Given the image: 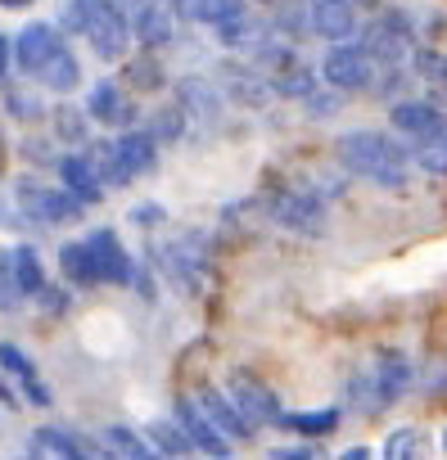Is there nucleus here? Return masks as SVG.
Segmentation results:
<instances>
[{
    "mask_svg": "<svg viewBox=\"0 0 447 460\" xmlns=\"http://www.w3.org/2000/svg\"><path fill=\"white\" fill-rule=\"evenodd\" d=\"M335 158L348 176L375 185V190H407L416 163H411V145L398 131H375V127H357L344 131L335 140Z\"/></svg>",
    "mask_w": 447,
    "mask_h": 460,
    "instance_id": "f257e3e1",
    "label": "nucleus"
},
{
    "mask_svg": "<svg viewBox=\"0 0 447 460\" xmlns=\"http://www.w3.org/2000/svg\"><path fill=\"white\" fill-rule=\"evenodd\" d=\"M59 28L91 41V50L104 64H122L131 55V14L118 5V0H64Z\"/></svg>",
    "mask_w": 447,
    "mask_h": 460,
    "instance_id": "f03ea898",
    "label": "nucleus"
},
{
    "mask_svg": "<svg viewBox=\"0 0 447 460\" xmlns=\"http://www.w3.org/2000/svg\"><path fill=\"white\" fill-rule=\"evenodd\" d=\"M321 82L335 86L339 95H393L398 64L375 59L357 37L353 41H330V50L321 59Z\"/></svg>",
    "mask_w": 447,
    "mask_h": 460,
    "instance_id": "7ed1b4c3",
    "label": "nucleus"
},
{
    "mask_svg": "<svg viewBox=\"0 0 447 460\" xmlns=\"http://www.w3.org/2000/svg\"><path fill=\"white\" fill-rule=\"evenodd\" d=\"M91 149L100 158L104 185H113V190H122L136 176H145V172L158 167V136L149 127H122V136L113 145H91Z\"/></svg>",
    "mask_w": 447,
    "mask_h": 460,
    "instance_id": "20e7f679",
    "label": "nucleus"
},
{
    "mask_svg": "<svg viewBox=\"0 0 447 460\" xmlns=\"http://www.w3.org/2000/svg\"><path fill=\"white\" fill-rule=\"evenodd\" d=\"M411 379H416L411 357L398 352V348H389V352H380V361L353 384V397H366L371 411H384V406H393V402L411 388ZM366 402H362V411H366Z\"/></svg>",
    "mask_w": 447,
    "mask_h": 460,
    "instance_id": "39448f33",
    "label": "nucleus"
},
{
    "mask_svg": "<svg viewBox=\"0 0 447 460\" xmlns=\"http://www.w3.org/2000/svg\"><path fill=\"white\" fill-rule=\"evenodd\" d=\"M357 41H362L375 59H384V64H402V59L416 55V46H420L416 23H411V14H402V10H380L375 19H366V23L357 28Z\"/></svg>",
    "mask_w": 447,
    "mask_h": 460,
    "instance_id": "423d86ee",
    "label": "nucleus"
},
{
    "mask_svg": "<svg viewBox=\"0 0 447 460\" xmlns=\"http://www.w3.org/2000/svg\"><path fill=\"white\" fill-rule=\"evenodd\" d=\"M14 203L28 221L37 226H68V221H82V203L64 190V185H37V181H23L14 190Z\"/></svg>",
    "mask_w": 447,
    "mask_h": 460,
    "instance_id": "0eeeda50",
    "label": "nucleus"
},
{
    "mask_svg": "<svg viewBox=\"0 0 447 460\" xmlns=\"http://www.w3.org/2000/svg\"><path fill=\"white\" fill-rule=\"evenodd\" d=\"M272 221H276V226H285V230H299V235H321L326 203H321V194L290 185V190L272 194Z\"/></svg>",
    "mask_w": 447,
    "mask_h": 460,
    "instance_id": "6e6552de",
    "label": "nucleus"
},
{
    "mask_svg": "<svg viewBox=\"0 0 447 460\" xmlns=\"http://www.w3.org/2000/svg\"><path fill=\"white\" fill-rule=\"evenodd\" d=\"M176 5L172 0H140L136 5V14H131V37H136V46L140 50H167L172 46V37H176Z\"/></svg>",
    "mask_w": 447,
    "mask_h": 460,
    "instance_id": "1a4fd4ad",
    "label": "nucleus"
},
{
    "mask_svg": "<svg viewBox=\"0 0 447 460\" xmlns=\"http://www.w3.org/2000/svg\"><path fill=\"white\" fill-rule=\"evenodd\" d=\"M59 181H64V190L82 203V208H95L100 199H104V172H100V158H95V149L86 145V149H73L64 163H59Z\"/></svg>",
    "mask_w": 447,
    "mask_h": 460,
    "instance_id": "9d476101",
    "label": "nucleus"
},
{
    "mask_svg": "<svg viewBox=\"0 0 447 460\" xmlns=\"http://www.w3.org/2000/svg\"><path fill=\"white\" fill-rule=\"evenodd\" d=\"M231 397H236V406L245 411V420L254 424V429H281V415H285V406H281V397L263 384V379H254V375H231V388H227Z\"/></svg>",
    "mask_w": 447,
    "mask_h": 460,
    "instance_id": "9b49d317",
    "label": "nucleus"
},
{
    "mask_svg": "<svg viewBox=\"0 0 447 460\" xmlns=\"http://www.w3.org/2000/svg\"><path fill=\"white\" fill-rule=\"evenodd\" d=\"M172 420L185 429V438L194 442V451H203V456H231V438L208 420V411L199 406V397H176L172 402Z\"/></svg>",
    "mask_w": 447,
    "mask_h": 460,
    "instance_id": "f8f14e48",
    "label": "nucleus"
},
{
    "mask_svg": "<svg viewBox=\"0 0 447 460\" xmlns=\"http://www.w3.org/2000/svg\"><path fill=\"white\" fill-rule=\"evenodd\" d=\"M64 46H68V41H64V28H55V23H28V28L14 37V64H19L28 77H37Z\"/></svg>",
    "mask_w": 447,
    "mask_h": 460,
    "instance_id": "ddd939ff",
    "label": "nucleus"
},
{
    "mask_svg": "<svg viewBox=\"0 0 447 460\" xmlns=\"http://www.w3.org/2000/svg\"><path fill=\"white\" fill-rule=\"evenodd\" d=\"M91 253H95V271H100V285H131L136 280V262L127 253V244L118 240V230L100 226L86 235Z\"/></svg>",
    "mask_w": 447,
    "mask_h": 460,
    "instance_id": "4468645a",
    "label": "nucleus"
},
{
    "mask_svg": "<svg viewBox=\"0 0 447 460\" xmlns=\"http://www.w3.org/2000/svg\"><path fill=\"white\" fill-rule=\"evenodd\" d=\"M447 122V113L434 104V100H393V109H389V127L411 145V140H420V136H429L434 127H443Z\"/></svg>",
    "mask_w": 447,
    "mask_h": 460,
    "instance_id": "2eb2a0df",
    "label": "nucleus"
},
{
    "mask_svg": "<svg viewBox=\"0 0 447 460\" xmlns=\"http://www.w3.org/2000/svg\"><path fill=\"white\" fill-rule=\"evenodd\" d=\"M199 406L208 411V420H212L221 433H227L231 442H249V438L258 433V429L245 420V411L236 406V397L221 393V388H203V393H199Z\"/></svg>",
    "mask_w": 447,
    "mask_h": 460,
    "instance_id": "dca6fc26",
    "label": "nucleus"
},
{
    "mask_svg": "<svg viewBox=\"0 0 447 460\" xmlns=\"http://www.w3.org/2000/svg\"><path fill=\"white\" fill-rule=\"evenodd\" d=\"M86 113H91L95 122H104V127H136V104H131V95H127L113 77L91 91Z\"/></svg>",
    "mask_w": 447,
    "mask_h": 460,
    "instance_id": "f3484780",
    "label": "nucleus"
},
{
    "mask_svg": "<svg viewBox=\"0 0 447 460\" xmlns=\"http://www.w3.org/2000/svg\"><path fill=\"white\" fill-rule=\"evenodd\" d=\"M176 14L181 19H190V23H203V28H227V23H236V19H245L249 14V0H181L176 5Z\"/></svg>",
    "mask_w": 447,
    "mask_h": 460,
    "instance_id": "a211bd4d",
    "label": "nucleus"
},
{
    "mask_svg": "<svg viewBox=\"0 0 447 460\" xmlns=\"http://www.w3.org/2000/svg\"><path fill=\"white\" fill-rule=\"evenodd\" d=\"M344 424V411L339 406H317V411H285L281 415V429L294 433V438H330L335 429Z\"/></svg>",
    "mask_w": 447,
    "mask_h": 460,
    "instance_id": "6ab92c4d",
    "label": "nucleus"
},
{
    "mask_svg": "<svg viewBox=\"0 0 447 460\" xmlns=\"http://www.w3.org/2000/svg\"><path fill=\"white\" fill-rule=\"evenodd\" d=\"M37 91H50V95H73L77 86H82V64H77V55H73V46H64L37 77Z\"/></svg>",
    "mask_w": 447,
    "mask_h": 460,
    "instance_id": "aec40b11",
    "label": "nucleus"
},
{
    "mask_svg": "<svg viewBox=\"0 0 447 460\" xmlns=\"http://www.w3.org/2000/svg\"><path fill=\"white\" fill-rule=\"evenodd\" d=\"M59 271H64V280H68V285H77V289H91V285H100L95 253H91L86 235H82V240H68V244L59 249Z\"/></svg>",
    "mask_w": 447,
    "mask_h": 460,
    "instance_id": "412c9836",
    "label": "nucleus"
},
{
    "mask_svg": "<svg viewBox=\"0 0 447 460\" xmlns=\"http://www.w3.org/2000/svg\"><path fill=\"white\" fill-rule=\"evenodd\" d=\"M32 451L37 456H100L104 447H95V442H86L82 433H68V429H37L32 433Z\"/></svg>",
    "mask_w": 447,
    "mask_h": 460,
    "instance_id": "4be33fe9",
    "label": "nucleus"
},
{
    "mask_svg": "<svg viewBox=\"0 0 447 460\" xmlns=\"http://www.w3.org/2000/svg\"><path fill=\"white\" fill-rule=\"evenodd\" d=\"M411 163H416L425 176L447 181V122H443V127H434L429 136L411 140Z\"/></svg>",
    "mask_w": 447,
    "mask_h": 460,
    "instance_id": "5701e85b",
    "label": "nucleus"
},
{
    "mask_svg": "<svg viewBox=\"0 0 447 460\" xmlns=\"http://www.w3.org/2000/svg\"><path fill=\"white\" fill-rule=\"evenodd\" d=\"M10 267H14V280H19V289L28 298H37L46 289V271H41V253L37 249H28V244L10 249Z\"/></svg>",
    "mask_w": 447,
    "mask_h": 460,
    "instance_id": "b1692460",
    "label": "nucleus"
},
{
    "mask_svg": "<svg viewBox=\"0 0 447 460\" xmlns=\"http://www.w3.org/2000/svg\"><path fill=\"white\" fill-rule=\"evenodd\" d=\"M145 438H149L154 456H190V451H194V442L185 438V429H181L176 420H154V424L145 429Z\"/></svg>",
    "mask_w": 447,
    "mask_h": 460,
    "instance_id": "393cba45",
    "label": "nucleus"
},
{
    "mask_svg": "<svg viewBox=\"0 0 447 460\" xmlns=\"http://www.w3.org/2000/svg\"><path fill=\"white\" fill-rule=\"evenodd\" d=\"M100 438H104V451H109V456H131V460L154 456L149 438H145V433H136V429H127V424H109Z\"/></svg>",
    "mask_w": 447,
    "mask_h": 460,
    "instance_id": "a878e982",
    "label": "nucleus"
},
{
    "mask_svg": "<svg viewBox=\"0 0 447 460\" xmlns=\"http://www.w3.org/2000/svg\"><path fill=\"white\" fill-rule=\"evenodd\" d=\"M127 86L131 91H158L163 86V68H158L154 50H145L140 59H127Z\"/></svg>",
    "mask_w": 447,
    "mask_h": 460,
    "instance_id": "bb28decb",
    "label": "nucleus"
},
{
    "mask_svg": "<svg viewBox=\"0 0 447 460\" xmlns=\"http://www.w3.org/2000/svg\"><path fill=\"white\" fill-rule=\"evenodd\" d=\"M0 370H10L19 384H28V379H37V361L19 348V343H0Z\"/></svg>",
    "mask_w": 447,
    "mask_h": 460,
    "instance_id": "cd10ccee",
    "label": "nucleus"
},
{
    "mask_svg": "<svg viewBox=\"0 0 447 460\" xmlns=\"http://www.w3.org/2000/svg\"><path fill=\"white\" fill-rule=\"evenodd\" d=\"M149 131L158 136V145H163V140H176V136L185 131V104L158 109V113H154V122H149Z\"/></svg>",
    "mask_w": 447,
    "mask_h": 460,
    "instance_id": "c85d7f7f",
    "label": "nucleus"
},
{
    "mask_svg": "<svg viewBox=\"0 0 447 460\" xmlns=\"http://www.w3.org/2000/svg\"><path fill=\"white\" fill-rule=\"evenodd\" d=\"M86 113V109H82ZM77 109H55V131H59V140H68V145H86V118H82Z\"/></svg>",
    "mask_w": 447,
    "mask_h": 460,
    "instance_id": "c756f323",
    "label": "nucleus"
},
{
    "mask_svg": "<svg viewBox=\"0 0 447 460\" xmlns=\"http://www.w3.org/2000/svg\"><path fill=\"white\" fill-rule=\"evenodd\" d=\"M5 109L19 118V122H37L46 109H41V95H28V91H5Z\"/></svg>",
    "mask_w": 447,
    "mask_h": 460,
    "instance_id": "7c9ffc66",
    "label": "nucleus"
},
{
    "mask_svg": "<svg viewBox=\"0 0 447 460\" xmlns=\"http://www.w3.org/2000/svg\"><path fill=\"white\" fill-rule=\"evenodd\" d=\"M380 451H384L389 460H402V456H416V451H420V433H416V429H393V433H389V442H384Z\"/></svg>",
    "mask_w": 447,
    "mask_h": 460,
    "instance_id": "2f4dec72",
    "label": "nucleus"
},
{
    "mask_svg": "<svg viewBox=\"0 0 447 460\" xmlns=\"http://www.w3.org/2000/svg\"><path fill=\"white\" fill-rule=\"evenodd\" d=\"M272 456H276V460H317V456H321V447L308 438V442H299V447H276Z\"/></svg>",
    "mask_w": 447,
    "mask_h": 460,
    "instance_id": "473e14b6",
    "label": "nucleus"
},
{
    "mask_svg": "<svg viewBox=\"0 0 447 460\" xmlns=\"http://www.w3.org/2000/svg\"><path fill=\"white\" fill-rule=\"evenodd\" d=\"M163 217H167V212H163V203H136V208H131V221H136V226H145V230H149V226H158Z\"/></svg>",
    "mask_w": 447,
    "mask_h": 460,
    "instance_id": "72a5a7b5",
    "label": "nucleus"
},
{
    "mask_svg": "<svg viewBox=\"0 0 447 460\" xmlns=\"http://www.w3.org/2000/svg\"><path fill=\"white\" fill-rule=\"evenodd\" d=\"M10 64H14V41L0 32V82H5V73H10Z\"/></svg>",
    "mask_w": 447,
    "mask_h": 460,
    "instance_id": "f704fd0d",
    "label": "nucleus"
},
{
    "mask_svg": "<svg viewBox=\"0 0 447 460\" xmlns=\"http://www.w3.org/2000/svg\"><path fill=\"white\" fill-rule=\"evenodd\" d=\"M366 456H371V447H348L344 451V460H366Z\"/></svg>",
    "mask_w": 447,
    "mask_h": 460,
    "instance_id": "c9c22d12",
    "label": "nucleus"
},
{
    "mask_svg": "<svg viewBox=\"0 0 447 460\" xmlns=\"http://www.w3.org/2000/svg\"><path fill=\"white\" fill-rule=\"evenodd\" d=\"M0 402H5V406H19V402H14V388H10L5 379H0Z\"/></svg>",
    "mask_w": 447,
    "mask_h": 460,
    "instance_id": "e433bc0d",
    "label": "nucleus"
},
{
    "mask_svg": "<svg viewBox=\"0 0 447 460\" xmlns=\"http://www.w3.org/2000/svg\"><path fill=\"white\" fill-rule=\"evenodd\" d=\"M0 5H5V10H28L32 0H0Z\"/></svg>",
    "mask_w": 447,
    "mask_h": 460,
    "instance_id": "4c0bfd02",
    "label": "nucleus"
},
{
    "mask_svg": "<svg viewBox=\"0 0 447 460\" xmlns=\"http://www.w3.org/2000/svg\"><path fill=\"white\" fill-rule=\"evenodd\" d=\"M249 5H281V0H249Z\"/></svg>",
    "mask_w": 447,
    "mask_h": 460,
    "instance_id": "58836bf2",
    "label": "nucleus"
},
{
    "mask_svg": "<svg viewBox=\"0 0 447 460\" xmlns=\"http://www.w3.org/2000/svg\"><path fill=\"white\" fill-rule=\"evenodd\" d=\"M443 451H447V429H443Z\"/></svg>",
    "mask_w": 447,
    "mask_h": 460,
    "instance_id": "ea45409f",
    "label": "nucleus"
},
{
    "mask_svg": "<svg viewBox=\"0 0 447 460\" xmlns=\"http://www.w3.org/2000/svg\"><path fill=\"white\" fill-rule=\"evenodd\" d=\"M172 5H181V0H172Z\"/></svg>",
    "mask_w": 447,
    "mask_h": 460,
    "instance_id": "a19ab883",
    "label": "nucleus"
}]
</instances>
